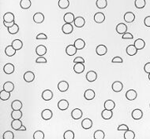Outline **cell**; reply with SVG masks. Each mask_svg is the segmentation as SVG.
I'll return each mask as SVG.
<instances>
[{
  "instance_id": "6da1fadb",
  "label": "cell",
  "mask_w": 150,
  "mask_h": 139,
  "mask_svg": "<svg viewBox=\"0 0 150 139\" xmlns=\"http://www.w3.org/2000/svg\"><path fill=\"white\" fill-rule=\"evenodd\" d=\"M112 88L114 92H116V93L121 92L123 89V84L120 81H115L112 83Z\"/></svg>"
},
{
  "instance_id": "7a4b0ae2",
  "label": "cell",
  "mask_w": 150,
  "mask_h": 139,
  "mask_svg": "<svg viewBox=\"0 0 150 139\" xmlns=\"http://www.w3.org/2000/svg\"><path fill=\"white\" fill-rule=\"evenodd\" d=\"M131 116L135 120H141L142 118V116H143V112L141 110V109H139V108H136V109H134L132 112Z\"/></svg>"
},
{
  "instance_id": "3957f363",
  "label": "cell",
  "mask_w": 150,
  "mask_h": 139,
  "mask_svg": "<svg viewBox=\"0 0 150 139\" xmlns=\"http://www.w3.org/2000/svg\"><path fill=\"white\" fill-rule=\"evenodd\" d=\"M82 116H83V112L79 108H74L71 112V116L73 120H80Z\"/></svg>"
},
{
  "instance_id": "277c9868",
  "label": "cell",
  "mask_w": 150,
  "mask_h": 139,
  "mask_svg": "<svg viewBox=\"0 0 150 139\" xmlns=\"http://www.w3.org/2000/svg\"><path fill=\"white\" fill-rule=\"evenodd\" d=\"M137 97V93L136 90H129L126 93V98L129 101H134Z\"/></svg>"
},
{
  "instance_id": "5b68a950",
  "label": "cell",
  "mask_w": 150,
  "mask_h": 139,
  "mask_svg": "<svg viewBox=\"0 0 150 139\" xmlns=\"http://www.w3.org/2000/svg\"><path fill=\"white\" fill-rule=\"evenodd\" d=\"M52 116H53V112L50 109H44V110L42 111L41 117L43 120H51Z\"/></svg>"
},
{
  "instance_id": "8992f818",
  "label": "cell",
  "mask_w": 150,
  "mask_h": 139,
  "mask_svg": "<svg viewBox=\"0 0 150 139\" xmlns=\"http://www.w3.org/2000/svg\"><path fill=\"white\" fill-rule=\"evenodd\" d=\"M107 52H108V48L106 47V46H104V45L100 44L96 48V53L99 56L105 55L107 54Z\"/></svg>"
},
{
  "instance_id": "52a82bcc",
  "label": "cell",
  "mask_w": 150,
  "mask_h": 139,
  "mask_svg": "<svg viewBox=\"0 0 150 139\" xmlns=\"http://www.w3.org/2000/svg\"><path fill=\"white\" fill-rule=\"evenodd\" d=\"M77 49L75 47L74 45H68L66 48V53L68 56H73L74 54H77Z\"/></svg>"
},
{
  "instance_id": "ba28073f",
  "label": "cell",
  "mask_w": 150,
  "mask_h": 139,
  "mask_svg": "<svg viewBox=\"0 0 150 139\" xmlns=\"http://www.w3.org/2000/svg\"><path fill=\"white\" fill-rule=\"evenodd\" d=\"M23 78H24L26 82H32L35 79V74L31 71H29V72H26L24 74Z\"/></svg>"
},
{
  "instance_id": "9c48e42d",
  "label": "cell",
  "mask_w": 150,
  "mask_h": 139,
  "mask_svg": "<svg viewBox=\"0 0 150 139\" xmlns=\"http://www.w3.org/2000/svg\"><path fill=\"white\" fill-rule=\"evenodd\" d=\"M116 32L118 34L123 35L124 33L127 32V26L124 23H119L118 25L116 26Z\"/></svg>"
},
{
  "instance_id": "30bf717a",
  "label": "cell",
  "mask_w": 150,
  "mask_h": 139,
  "mask_svg": "<svg viewBox=\"0 0 150 139\" xmlns=\"http://www.w3.org/2000/svg\"><path fill=\"white\" fill-rule=\"evenodd\" d=\"M41 97L44 101H50L53 98V92L51 90H45L42 93Z\"/></svg>"
},
{
  "instance_id": "8fae6325",
  "label": "cell",
  "mask_w": 150,
  "mask_h": 139,
  "mask_svg": "<svg viewBox=\"0 0 150 139\" xmlns=\"http://www.w3.org/2000/svg\"><path fill=\"white\" fill-rule=\"evenodd\" d=\"M85 77H86V79L89 82H94L97 79V74L94 71H89V72H88L86 73V76Z\"/></svg>"
},
{
  "instance_id": "7c38bea8",
  "label": "cell",
  "mask_w": 150,
  "mask_h": 139,
  "mask_svg": "<svg viewBox=\"0 0 150 139\" xmlns=\"http://www.w3.org/2000/svg\"><path fill=\"white\" fill-rule=\"evenodd\" d=\"M62 31L63 32L64 34H70V33H72V32L73 31V25L70 24V23H66L63 26V28H62Z\"/></svg>"
},
{
  "instance_id": "4fadbf2b",
  "label": "cell",
  "mask_w": 150,
  "mask_h": 139,
  "mask_svg": "<svg viewBox=\"0 0 150 139\" xmlns=\"http://www.w3.org/2000/svg\"><path fill=\"white\" fill-rule=\"evenodd\" d=\"M74 25L77 28H82L85 25V20L82 17H77L74 19Z\"/></svg>"
},
{
  "instance_id": "5bb4252c",
  "label": "cell",
  "mask_w": 150,
  "mask_h": 139,
  "mask_svg": "<svg viewBox=\"0 0 150 139\" xmlns=\"http://www.w3.org/2000/svg\"><path fill=\"white\" fill-rule=\"evenodd\" d=\"M58 108L62 111L67 110L69 108V102L66 99H62L58 102Z\"/></svg>"
},
{
  "instance_id": "9a60e30c",
  "label": "cell",
  "mask_w": 150,
  "mask_h": 139,
  "mask_svg": "<svg viewBox=\"0 0 150 139\" xmlns=\"http://www.w3.org/2000/svg\"><path fill=\"white\" fill-rule=\"evenodd\" d=\"M36 54L38 56H44L47 54V47L44 45H39L38 47L36 48Z\"/></svg>"
},
{
  "instance_id": "2e32d148",
  "label": "cell",
  "mask_w": 150,
  "mask_h": 139,
  "mask_svg": "<svg viewBox=\"0 0 150 139\" xmlns=\"http://www.w3.org/2000/svg\"><path fill=\"white\" fill-rule=\"evenodd\" d=\"M95 95L96 94H95V92H94L93 90H92V89H88L85 92L84 97L88 101H91V100H93V98H95Z\"/></svg>"
},
{
  "instance_id": "e0dca14e",
  "label": "cell",
  "mask_w": 150,
  "mask_h": 139,
  "mask_svg": "<svg viewBox=\"0 0 150 139\" xmlns=\"http://www.w3.org/2000/svg\"><path fill=\"white\" fill-rule=\"evenodd\" d=\"M94 21L98 24H101L105 21V15L101 12H98L94 15Z\"/></svg>"
},
{
  "instance_id": "ac0fdd59",
  "label": "cell",
  "mask_w": 150,
  "mask_h": 139,
  "mask_svg": "<svg viewBox=\"0 0 150 139\" xmlns=\"http://www.w3.org/2000/svg\"><path fill=\"white\" fill-rule=\"evenodd\" d=\"M33 21L36 24H41L44 21V15L42 13H40V12L36 13L33 15Z\"/></svg>"
},
{
  "instance_id": "d6986e66",
  "label": "cell",
  "mask_w": 150,
  "mask_h": 139,
  "mask_svg": "<svg viewBox=\"0 0 150 139\" xmlns=\"http://www.w3.org/2000/svg\"><path fill=\"white\" fill-rule=\"evenodd\" d=\"M58 89L60 92H66L69 89V84L67 81H60L58 83Z\"/></svg>"
},
{
  "instance_id": "ffe728a7",
  "label": "cell",
  "mask_w": 150,
  "mask_h": 139,
  "mask_svg": "<svg viewBox=\"0 0 150 139\" xmlns=\"http://www.w3.org/2000/svg\"><path fill=\"white\" fill-rule=\"evenodd\" d=\"M3 71L4 72L7 74V75H10V74L14 72V65L11 63L7 64V65H4Z\"/></svg>"
},
{
  "instance_id": "44dd1931",
  "label": "cell",
  "mask_w": 150,
  "mask_h": 139,
  "mask_svg": "<svg viewBox=\"0 0 150 139\" xmlns=\"http://www.w3.org/2000/svg\"><path fill=\"white\" fill-rule=\"evenodd\" d=\"M81 126L85 130L90 129L93 126V121L90 120V119H89V118H85L81 122Z\"/></svg>"
},
{
  "instance_id": "7402d4cb",
  "label": "cell",
  "mask_w": 150,
  "mask_h": 139,
  "mask_svg": "<svg viewBox=\"0 0 150 139\" xmlns=\"http://www.w3.org/2000/svg\"><path fill=\"white\" fill-rule=\"evenodd\" d=\"M73 71L77 74H81L85 71V65L84 63H75L73 66Z\"/></svg>"
},
{
  "instance_id": "603a6c76",
  "label": "cell",
  "mask_w": 150,
  "mask_h": 139,
  "mask_svg": "<svg viewBox=\"0 0 150 139\" xmlns=\"http://www.w3.org/2000/svg\"><path fill=\"white\" fill-rule=\"evenodd\" d=\"M124 21L126 23H132L135 20V15L132 12H126L124 14Z\"/></svg>"
},
{
  "instance_id": "cb8c5ba5",
  "label": "cell",
  "mask_w": 150,
  "mask_h": 139,
  "mask_svg": "<svg viewBox=\"0 0 150 139\" xmlns=\"http://www.w3.org/2000/svg\"><path fill=\"white\" fill-rule=\"evenodd\" d=\"M16 50L13 47V46L10 45V46H7V47H6V49H5V54L8 57H13L16 54Z\"/></svg>"
},
{
  "instance_id": "d4e9b609",
  "label": "cell",
  "mask_w": 150,
  "mask_h": 139,
  "mask_svg": "<svg viewBox=\"0 0 150 139\" xmlns=\"http://www.w3.org/2000/svg\"><path fill=\"white\" fill-rule=\"evenodd\" d=\"M137 50L136 47L134 46V45H130V46H128L127 47H126V54L129 55V56H134L135 54L137 53Z\"/></svg>"
},
{
  "instance_id": "484cf974",
  "label": "cell",
  "mask_w": 150,
  "mask_h": 139,
  "mask_svg": "<svg viewBox=\"0 0 150 139\" xmlns=\"http://www.w3.org/2000/svg\"><path fill=\"white\" fill-rule=\"evenodd\" d=\"M73 45L75 46V47L77 48V50H82L85 47V42L82 39H77L75 40Z\"/></svg>"
},
{
  "instance_id": "4316f807",
  "label": "cell",
  "mask_w": 150,
  "mask_h": 139,
  "mask_svg": "<svg viewBox=\"0 0 150 139\" xmlns=\"http://www.w3.org/2000/svg\"><path fill=\"white\" fill-rule=\"evenodd\" d=\"M23 107V104L20 100H14L11 104V108L13 110H21Z\"/></svg>"
},
{
  "instance_id": "83f0119b",
  "label": "cell",
  "mask_w": 150,
  "mask_h": 139,
  "mask_svg": "<svg viewBox=\"0 0 150 139\" xmlns=\"http://www.w3.org/2000/svg\"><path fill=\"white\" fill-rule=\"evenodd\" d=\"M134 46L136 47L137 50H142L145 47V42L142 39H137L134 42Z\"/></svg>"
},
{
  "instance_id": "f1b7e54d",
  "label": "cell",
  "mask_w": 150,
  "mask_h": 139,
  "mask_svg": "<svg viewBox=\"0 0 150 139\" xmlns=\"http://www.w3.org/2000/svg\"><path fill=\"white\" fill-rule=\"evenodd\" d=\"M113 116V112L112 110H109V109H104V111H102L101 112V116L104 120H110Z\"/></svg>"
},
{
  "instance_id": "f546056e",
  "label": "cell",
  "mask_w": 150,
  "mask_h": 139,
  "mask_svg": "<svg viewBox=\"0 0 150 139\" xmlns=\"http://www.w3.org/2000/svg\"><path fill=\"white\" fill-rule=\"evenodd\" d=\"M22 126V122L21 120H13L11 123V127L15 130H18Z\"/></svg>"
},
{
  "instance_id": "4dcf8cb0",
  "label": "cell",
  "mask_w": 150,
  "mask_h": 139,
  "mask_svg": "<svg viewBox=\"0 0 150 139\" xmlns=\"http://www.w3.org/2000/svg\"><path fill=\"white\" fill-rule=\"evenodd\" d=\"M11 45L13 46V47L16 50V51H19L23 47V43L22 40L20 39H14Z\"/></svg>"
},
{
  "instance_id": "1f68e13d",
  "label": "cell",
  "mask_w": 150,
  "mask_h": 139,
  "mask_svg": "<svg viewBox=\"0 0 150 139\" xmlns=\"http://www.w3.org/2000/svg\"><path fill=\"white\" fill-rule=\"evenodd\" d=\"M3 21L6 22H13L14 21V14L13 13H6L3 15Z\"/></svg>"
},
{
  "instance_id": "d6a6232c",
  "label": "cell",
  "mask_w": 150,
  "mask_h": 139,
  "mask_svg": "<svg viewBox=\"0 0 150 139\" xmlns=\"http://www.w3.org/2000/svg\"><path fill=\"white\" fill-rule=\"evenodd\" d=\"M74 19H75V17H74V15L72 13H67L63 17L64 21L66 23H70L71 24V23L74 21Z\"/></svg>"
},
{
  "instance_id": "836d02e7",
  "label": "cell",
  "mask_w": 150,
  "mask_h": 139,
  "mask_svg": "<svg viewBox=\"0 0 150 139\" xmlns=\"http://www.w3.org/2000/svg\"><path fill=\"white\" fill-rule=\"evenodd\" d=\"M115 107V101L112 100H107L104 102V108L109 109V110H113Z\"/></svg>"
},
{
  "instance_id": "e575fe53",
  "label": "cell",
  "mask_w": 150,
  "mask_h": 139,
  "mask_svg": "<svg viewBox=\"0 0 150 139\" xmlns=\"http://www.w3.org/2000/svg\"><path fill=\"white\" fill-rule=\"evenodd\" d=\"M10 98V92L3 90L0 92V99L2 101H7Z\"/></svg>"
},
{
  "instance_id": "d590c367",
  "label": "cell",
  "mask_w": 150,
  "mask_h": 139,
  "mask_svg": "<svg viewBox=\"0 0 150 139\" xmlns=\"http://www.w3.org/2000/svg\"><path fill=\"white\" fill-rule=\"evenodd\" d=\"M3 90H7V91L12 92L14 90V84L10 81L6 82L3 84Z\"/></svg>"
},
{
  "instance_id": "8d00e7d4",
  "label": "cell",
  "mask_w": 150,
  "mask_h": 139,
  "mask_svg": "<svg viewBox=\"0 0 150 139\" xmlns=\"http://www.w3.org/2000/svg\"><path fill=\"white\" fill-rule=\"evenodd\" d=\"M11 117L13 120H20L22 117V112L21 110H13L11 112Z\"/></svg>"
},
{
  "instance_id": "74e56055",
  "label": "cell",
  "mask_w": 150,
  "mask_h": 139,
  "mask_svg": "<svg viewBox=\"0 0 150 139\" xmlns=\"http://www.w3.org/2000/svg\"><path fill=\"white\" fill-rule=\"evenodd\" d=\"M20 7L24 10H28L31 7V1L30 0H21Z\"/></svg>"
},
{
  "instance_id": "f35d334b",
  "label": "cell",
  "mask_w": 150,
  "mask_h": 139,
  "mask_svg": "<svg viewBox=\"0 0 150 139\" xmlns=\"http://www.w3.org/2000/svg\"><path fill=\"white\" fill-rule=\"evenodd\" d=\"M96 5L99 9H104L108 6V2L107 0H96Z\"/></svg>"
},
{
  "instance_id": "ab89813d",
  "label": "cell",
  "mask_w": 150,
  "mask_h": 139,
  "mask_svg": "<svg viewBox=\"0 0 150 139\" xmlns=\"http://www.w3.org/2000/svg\"><path fill=\"white\" fill-rule=\"evenodd\" d=\"M70 5V2L69 0H59V7L60 9H67L69 7Z\"/></svg>"
},
{
  "instance_id": "60d3db41",
  "label": "cell",
  "mask_w": 150,
  "mask_h": 139,
  "mask_svg": "<svg viewBox=\"0 0 150 139\" xmlns=\"http://www.w3.org/2000/svg\"><path fill=\"white\" fill-rule=\"evenodd\" d=\"M18 31H19V27H18V25H17L16 23L13 26L8 28V32L11 35H15V34H17L18 32Z\"/></svg>"
},
{
  "instance_id": "b9f144b4",
  "label": "cell",
  "mask_w": 150,
  "mask_h": 139,
  "mask_svg": "<svg viewBox=\"0 0 150 139\" xmlns=\"http://www.w3.org/2000/svg\"><path fill=\"white\" fill-rule=\"evenodd\" d=\"M145 4H146L145 0H135L134 2L135 7L137 9H143L145 7Z\"/></svg>"
},
{
  "instance_id": "7bdbcfd3",
  "label": "cell",
  "mask_w": 150,
  "mask_h": 139,
  "mask_svg": "<svg viewBox=\"0 0 150 139\" xmlns=\"http://www.w3.org/2000/svg\"><path fill=\"white\" fill-rule=\"evenodd\" d=\"M93 137H94V139H103L104 138V137H105V134L101 130H98L94 133Z\"/></svg>"
},
{
  "instance_id": "ee69618b",
  "label": "cell",
  "mask_w": 150,
  "mask_h": 139,
  "mask_svg": "<svg viewBox=\"0 0 150 139\" xmlns=\"http://www.w3.org/2000/svg\"><path fill=\"white\" fill-rule=\"evenodd\" d=\"M124 138L125 139H134L135 138V134L133 130H126L124 133Z\"/></svg>"
},
{
  "instance_id": "f6af8a7d",
  "label": "cell",
  "mask_w": 150,
  "mask_h": 139,
  "mask_svg": "<svg viewBox=\"0 0 150 139\" xmlns=\"http://www.w3.org/2000/svg\"><path fill=\"white\" fill-rule=\"evenodd\" d=\"M33 138L34 139H44V134L41 130H36L33 134Z\"/></svg>"
},
{
  "instance_id": "bcb514c9",
  "label": "cell",
  "mask_w": 150,
  "mask_h": 139,
  "mask_svg": "<svg viewBox=\"0 0 150 139\" xmlns=\"http://www.w3.org/2000/svg\"><path fill=\"white\" fill-rule=\"evenodd\" d=\"M64 139H73L74 138V134L72 130H67L63 134Z\"/></svg>"
},
{
  "instance_id": "7dc6e473",
  "label": "cell",
  "mask_w": 150,
  "mask_h": 139,
  "mask_svg": "<svg viewBox=\"0 0 150 139\" xmlns=\"http://www.w3.org/2000/svg\"><path fill=\"white\" fill-rule=\"evenodd\" d=\"M3 139H13L14 138V134L12 131L10 130H7L4 133L3 135Z\"/></svg>"
},
{
  "instance_id": "c3c4849f",
  "label": "cell",
  "mask_w": 150,
  "mask_h": 139,
  "mask_svg": "<svg viewBox=\"0 0 150 139\" xmlns=\"http://www.w3.org/2000/svg\"><path fill=\"white\" fill-rule=\"evenodd\" d=\"M36 63H47V59L45 58L44 57H43V56H39V57L36 60Z\"/></svg>"
},
{
  "instance_id": "681fc988",
  "label": "cell",
  "mask_w": 150,
  "mask_h": 139,
  "mask_svg": "<svg viewBox=\"0 0 150 139\" xmlns=\"http://www.w3.org/2000/svg\"><path fill=\"white\" fill-rule=\"evenodd\" d=\"M134 38V36H133V35L131 34V33H130V32H126V33H124L123 35H122V39H132Z\"/></svg>"
},
{
  "instance_id": "f907efd6",
  "label": "cell",
  "mask_w": 150,
  "mask_h": 139,
  "mask_svg": "<svg viewBox=\"0 0 150 139\" xmlns=\"http://www.w3.org/2000/svg\"><path fill=\"white\" fill-rule=\"evenodd\" d=\"M112 63H122L123 62V60H122V58L120 57H115L112 61Z\"/></svg>"
},
{
  "instance_id": "816d5d0a",
  "label": "cell",
  "mask_w": 150,
  "mask_h": 139,
  "mask_svg": "<svg viewBox=\"0 0 150 139\" xmlns=\"http://www.w3.org/2000/svg\"><path fill=\"white\" fill-rule=\"evenodd\" d=\"M73 63H85V59L81 57H77L74 58Z\"/></svg>"
},
{
  "instance_id": "f5cc1de1",
  "label": "cell",
  "mask_w": 150,
  "mask_h": 139,
  "mask_svg": "<svg viewBox=\"0 0 150 139\" xmlns=\"http://www.w3.org/2000/svg\"><path fill=\"white\" fill-rule=\"evenodd\" d=\"M36 39H48V36L47 35H45L44 33H40L36 35Z\"/></svg>"
},
{
  "instance_id": "db71d44e",
  "label": "cell",
  "mask_w": 150,
  "mask_h": 139,
  "mask_svg": "<svg viewBox=\"0 0 150 139\" xmlns=\"http://www.w3.org/2000/svg\"><path fill=\"white\" fill-rule=\"evenodd\" d=\"M118 130H129V127H128L127 125H126V124H121V125H119L118 126V128H117Z\"/></svg>"
},
{
  "instance_id": "11a10c76",
  "label": "cell",
  "mask_w": 150,
  "mask_h": 139,
  "mask_svg": "<svg viewBox=\"0 0 150 139\" xmlns=\"http://www.w3.org/2000/svg\"><path fill=\"white\" fill-rule=\"evenodd\" d=\"M144 70H145V72L148 74H149L150 73V62L149 63H146L145 65V66H144Z\"/></svg>"
},
{
  "instance_id": "9f6ffc18",
  "label": "cell",
  "mask_w": 150,
  "mask_h": 139,
  "mask_svg": "<svg viewBox=\"0 0 150 139\" xmlns=\"http://www.w3.org/2000/svg\"><path fill=\"white\" fill-rule=\"evenodd\" d=\"M144 24L146 27H150V16L146 17L144 20Z\"/></svg>"
},
{
  "instance_id": "6f0895ef",
  "label": "cell",
  "mask_w": 150,
  "mask_h": 139,
  "mask_svg": "<svg viewBox=\"0 0 150 139\" xmlns=\"http://www.w3.org/2000/svg\"><path fill=\"white\" fill-rule=\"evenodd\" d=\"M14 24H15L14 21H13V22H6V21H3V25L6 26L7 28H10L11 26H13Z\"/></svg>"
},
{
  "instance_id": "680465c9",
  "label": "cell",
  "mask_w": 150,
  "mask_h": 139,
  "mask_svg": "<svg viewBox=\"0 0 150 139\" xmlns=\"http://www.w3.org/2000/svg\"><path fill=\"white\" fill-rule=\"evenodd\" d=\"M18 130H26V127L22 125V127H21Z\"/></svg>"
},
{
  "instance_id": "91938a15",
  "label": "cell",
  "mask_w": 150,
  "mask_h": 139,
  "mask_svg": "<svg viewBox=\"0 0 150 139\" xmlns=\"http://www.w3.org/2000/svg\"><path fill=\"white\" fill-rule=\"evenodd\" d=\"M149 80H150V73H149Z\"/></svg>"
},
{
  "instance_id": "94428289",
  "label": "cell",
  "mask_w": 150,
  "mask_h": 139,
  "mask_svg": "<svg viewBox=\"0 0 150 139\" xmlns=\"http://www.w3.org/2000/svg\"><path fill=\"white\" fill-rule=\"evenodd\" d=\"M149 107H150V104H149Z\"/></svg>"
}]
</instances>
